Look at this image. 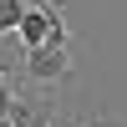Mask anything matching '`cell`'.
Listing matches in <instances>:
<instances>
[{"mask_svg":"<svg viewBox=\"0 0 127 127\" xmlns=\"http://www.w3.org/2000/svg\"><path fill=\"white\" fill-rule=\"evenodd\" d=\"M61 15H66V0H31L26 20H20V31H15L20 51H41L51 41V26H56Z\"/></svg>","mask_w":127,"mask_h":127,"instance_id":"cell-1","label":"cell"},{"mask_svg":"<svg viewBox=\"0 0 127 127\" xmlns=\"http://www.w3.org/2000/svg\"><path fill=\"white\" fill-rule=\"evenodd\" d=\"M26 10H31V0H0V41L20 31V20H26Z\"/></svg>","mask_w":127,"mask_h":127,"instance_id":"cell-3","label":"cell"},{"mask_svg":"<svg viewBox=\"0 0 127 127\" xmlns=\"http://www.w3.org/2000/svg\"><path fill=\"white\" fill-rule=\"evenodd\" d=\"M20 76H26V81H46V87H56V81H66V76H71V51H61V46L26 51Z\"/></svg>","mask_w":127,"mask_h":127,"instance_id":"cell-2","label":"cell"}]
</instances>
